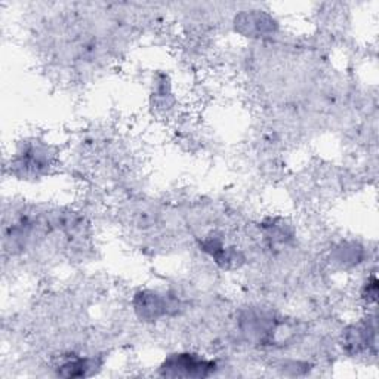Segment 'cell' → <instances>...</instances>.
<instances>
[{
    "mask_svg": "<svg viewBox=\"0 0 379 379\" xmlns=\"http://www.w3.org/2000/svg\"><path fill=\"white\" fill-rule=\"evenodd\" d=\"M215 368L216 363L213 360L190 353H179L169 356L160 366V372L164 376L171 378H203L209 376Z\"/></svg>",
    "mask_w": 379,
    "mask_h": 379,
    "instance_id": "cell-1",
    "label": "cell"
},
{
    "mask_svg": "<svg viewBox=\"0 0 379 379\" xmlns=\"http://www.w3.org/2000/svg\"><path fill=\"white\" fill-rule=\"evenodd\" d=\"M375 332L369 329V326H363V324H357L353 326L347 333H346V348L353 353H360L366 350L370 344H373Z\"/></svg>",
    "mask_w": 379,
    "mask_h": 379,
    "instance_id": "cell-2",
    "label": "cell"
},
{
    "mask_svg": "<svg viewBox=\"0 0 379 379\" xmlns=\"http://www.w3.org/2000/svg\"><path fill=\"white\" fill-rule=\"evenodd\" d=\"M92 368L91 362L87 358H76L71 360V362H67L61 366V370L58 369V375L70 378V376H85L87 375V370Z\"/></svg>",
    "mask_w": 379,
    "mask_h": 379,
    "instance_id": "cell-3",
    "label": "cell"
}]
</instances>
